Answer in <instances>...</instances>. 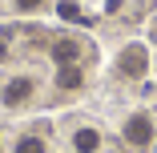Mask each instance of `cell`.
<instances>
[{"label":"cell","instance_id":"obj_2","mask_svg":"<svg viewBox=\"0 0 157 153\" xmlns=\"http://www.w3.org/2000/svg\"><path fill=\"white\" fill-rule=\"evenodd\" d=\"M121 133H125V141H129L133 149H145V145L153 141V121H149L145 113H133L129 121H125V129H121Z\"/></svg>","mask_w":157,"mask_h":153},{"label":"cell","instance_id":"obj_9","mask_svg":"<svg viewBox=\"0 0 157 153\" xmlns=\"http://www.w3.org/2000/svg\"><path fill=\"white\" fill-rule=\"evenodd\" d=\"M12 8H16V12H24V16H33V12H40V8H44V0H12Z\"/></svg>","mask_w":157,"mask_h":153},{"label":"cell","instance_id":"obj_6","mask_svg":"<svg viewBox=\"0 0 157 153\" xmlns=\"http://www.w3.org/2000/svg\"><path fill=\"white\" fill-rule=\"evenodd\" d=\"M85 85V73L81 65H56V89H65V93H73V89Z\"/></svg>","mask_w":157,"mask_h":153},{"label":"cell","instance_id":"obj_1","mask_svg":"<svg viewBox=\"0 0 157 153\" xmlns=\"http://www.w3.org/2000/svg\"><path fill=\"white\" fill-rule=\"evenodd\" d=\"M33 93H36V81L33 77H8L4 85H0V109H24L28 101H33Z\"/></svg>","mask_w":157,"mask_h":153},{"label":"cell","instance_id":"obj_7","mask_svg":"<svg viewBox=\"0 0 157 153\" xmlns=\"http://www.w3.org/2000/svg\"><path fill=\"white\" fill-rule=\"evenodd\" d=\"M12 153H48V145H44V137H36V133H20V137L12 141Z\"/></svg>","mask_w":157,"mask_h":153},{"label":"cell","instance_id":"obj_4","mask_svg":"<svg viewBox=\"0 0 157 153\" xmlns=\"http://www.w3.org/2000/svg\"><path fill=\"white\" fill-rule=\"evenodd\" d=\"M52 60H56V65H77V60H81V40L77 36H60V40H52Z\"/></svg>","mask_w":157,"mask_h":153},{"label":"cell","instance_id":"obj_10","mask_svg":"<svg viewBox=\"0 0 157 153\" xmlns=\"http://www.w3.org/2000/svg\"><path fill=\"white\" fill-rule=\"evenodd\" d=\"M0 153H4V141H0Z\"/></svg>","mask_w":157,"mask_h":153},{"label":"cell","instance_id":"obj_5","mask_svg":"<svg viewBox=\"0 0 157 153\" xmlns=\"http://www.w3.org/2000/svg\"><path fill=\"white\" fill-rule=\"evenodd\" d=\"M73 149H77V153H97V149H101V129L81 125V129L73 133Z\"/></svg>","mask_w":157,"mask_h":153},{"label":"cell","instance_id":"obj_3","mask_svg":"<svg viewBox=\"0 0 157 153\" xmlns=\"http://www.w3.org/2000/svg\"><path fill=\"white\" fill-rule=\"evenodd\" d=\"M145 60H149V56H145V48H141V44H129V48L121 52L117 69H121L125 77H141V73H145Z\"/></svg>","mask_w":157,"mask_h":153},{"label":"cell","instance_id":"obj_8","mask_svg":"<svg viewBox=\"0 0 157 153\" xmlns=\"http://www.w3.org/2000/svg\"><path fill=\"white\" fill-rule=\"evenodd\" d=\"M56 16L60 20H85V12H81V4H73V0H56Z\"/></svg>","mask_w":157,"mask_h":153}]
</instances>
